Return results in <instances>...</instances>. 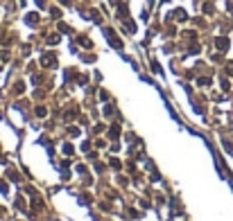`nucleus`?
<instances>
[{"label":"nucleus","instance_id":"f03ea898","mask_svg":"<svg viewBox=\"0 0 233 221\" xmlns=\"http://www.w3.org/2000/svg\"><path fill=\"white\" fill-rule=\"evenodd\" d=\"M111 2H118V0H111Z\"/></svg>","mask_w":233,"mask_h":221},{"label":"nucleus","instance_id":"f257e3e1","mask_svg":"<svg viewBox=\"0 0 233 221\" xmlns=\"http://www.w3.org/2000/svg\"><path fill=\"white\" fill-rule=\"evenodd\" d=\"M215 43H217V48H222V50H226V48H229V41H226L224 36H220Z\"/></svg>","mask_w":233,"mask_h":221}]
</instances>
